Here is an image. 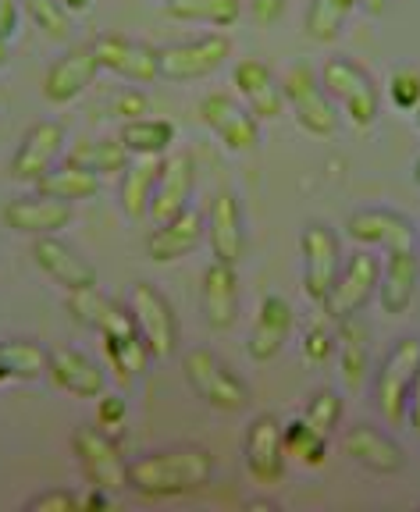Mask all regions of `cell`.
I'll use <instances>...</instances> for the list:
<instances>
[{
	"label": "cell",
	"instance_id": "55",
	"mask_svg": "<svg viewBox=\"0 0 420 512\" xmlns=\"http://www.w3.org/2000/svg\"><path fill=\"white\" fill-rule=\"evenodd\" d=\"M413 114H417V128H420V107H417V111H413Z\"/></svg>",
	"mask_w": 420,
	"mask_h": 512
},
{
	"label": "cell",
	"instance_id": "16",
	"mask_svg": "<svg viewBox=\"0 0 420 512\" xmlns=\"http://www.w3.org/2000/svg\"><path fill=\"white\" fill-rule=\"evenodd\" d=\"M100 72H104V68H100L97 50L93 47H75V50H68V54H61L47 68V75H43V96H47V104L65 107V104H72V100H79V96L93 86V79H97Z\"/></svg>",
	"mask_w": 420,
	"mask_h": 512
},
{
	"label": "cell",
	"instance_id": "7",
	"mask_svg": "<svg viewBox=\"0 0 420 512\" xmlns=\"http://www.w3.org/2000/svg\"><path fill=\"white\" fill-rule=\"evenodd\" d=\"M129 310L136 320V331L143 338L150 360H168L178 349V317L171 310L168 296L150 281H136L129 292Z\"/></svg>",
	"mask_w": 420,
	"mask_h": 512
},
{
	"label": "cell",
	"instance_id": "19",
	"mask_svg": "<svg viewBox=\"0 0 420 512\" xmlns=\"http://www.w3.org/2000/svg\"><path fill=\"white\" fill-rule=\"evenodd\" d=\"M346 235L353 242L367 249H413V224L406 214L399 210H388V207H367V210H356L353 217L346 221Z\"/></svg>",
	"mask_w": 420,
	"mask_h": 512
},
{
	"label": "cell",
	"instance_id": "33",
	"mask_svg": "<svg viewBox=\"0 0 420 512\" xmlns=\"http://www.w3.org/2000/svg\"><path fill=\"white\" fill-rule=\"evenodd\" d=\"M75 168L89 171V175L107 178V175H122L132 164V153L122 146V139H86L68 153Z\"/></svg>",
	"mask_w": 420,
	"mask_h": 512
},
{
	"label": "cell",
	"instance_id": "26",
	"mask_svg": "<svg viewBox=\"0 0 420 512\" xmlns=\"http://www.w3.org/2000/svg\"><path fill=\"white\" fill-rule=\"evenodd\" d=\"M68 313L79 320L82 328L97 331V335H122V331H136L132 310L118 299H111L107 292L93 288H79L68 292Z\"/></svg>",
	"mask_w": 420,
	"mask_h": 512
},
{
	"label": "cell",
	"instance_id": "52",
	"mask_svg": "<svg viewBox=\"0 0 420 512\" xmlns=\"http://www.w3.org/2000/svg\"><path fill=\"white\" fill-rule=\"evenodd\" d=\"M8 61H11V40L0 36V68H8Z\"/></svg>",
	"mask_w": 420,
	"mask_h": 512
},
{
	"label": "cell",
	"instance_id": "30",
	"mask_svg": "<svg viewBox=\"0 0 420 512\" xmlns=\"http://www.w3.org/2000/svg\"><path fill=\"white\" fill-rule=\"evenodd\" d=\"M118 139H122V146L132 157L161 160L171 150V143H175V125L168 118H132L122 121Z\"/></svg>",
	"mask_w": 420,
	"mask_h": 512
},
{
	"label": "cell",
	"instance_id": "31",
	"mask_svg": "<svg viewBox=\"0 0 420 512\" xmlns=\"http://www.w3.org/2000/svg\"><path fill=\"white\" fill-rule=\"evenodd\" d=\"M164 15L175 22L232 29L243 18V0H164Z\"/></svg>",
	"mask_w": 420,
	"mask_h": 512
},
{
	"label": "cell",
	"instance_id": "10",
	"mask_svg": "<svg viewBox=\"0 0 420 512\" xmlns=\"http://www.w3.org/2000/svg\"><path fill=\"white\" fill-rule=\"evenodd\" d=\"M299 253H303V292H307L310 303L321 306L342 267L339 235L324 221H310L299 235Z\"/></svg>",
	"mask_w": 420,
	"mask_h": 512
},
{
	"label": "cell",
	"instance_id": "28",
	"mask_svg": "<svg viewBox=\"0 0 420 512\" xmlns=\"http://www.w3.org/2000/svg\"><path fill=\"white\" fill-rule=\"evenodd\" d=\"M50 381L68 395H79V399H100L107 392V374L89 360L86 352L72 349V345H61V349H50Z\"/></svg>",
	"mask_w": 420,
	"mask_h": 512
},
{
	"label": "cell",
	"instance_id": "21",
	"mask_svg": "<svg viewBox=\"0 0 420 512\" xmlns=\"http://www.w3.org/2000/svg\"><path fill=\"white\" fill-rule=\"evenodd\" d=\"M33 260L54 285H61L65 292H79V288L97 285V267L89 264L86 256H79V249H72L68 242H61L57 235H43L33 239Z\"/></svg>",
	"mask_w": 420,
	"mask_h": 512
},
{
	"label": "cell",
	"instance_id": "51",
	"mask_svg": "<svg viewBox=\"0 0 420 512\" xmlns=\"http://www.w3.org/2000/svg\"><path fill=\"white\" fill-rule=\"evenodd\" d=\"M360 4H364L367 15H381V11H385L388 0H360Z\"/></svg>",
	"mask_w": 420,
	"mask_h": 512
},
{
	"label": "cell",
	"instance_id": "3",
	"mask_svg": "<svg viewBox=\"0 0 420 512\" xmlns=\"http://www.w3.org/2000/svg\"><path fill=\"white\" fill-rule=\"evenodd\" d=\"M186 381L207 406L221 409V413H239L250 406V384L235 374L218 352L210 349H193L186 352Z\"/></svg>",
	"mask_w": 420,
	"mask_h": 512
},
{
	"label": "cell",
	"instance_id": "8",
	"mask_svg": "<svg viewBox=\"0 0 420 512\" xmlns=\"http://www.w3.org/2000/svg\"><path fill=\"white\" fill-rule=\"evenodd\" d=\"M282 93H285V107L296 114L303 132H310L317 139H328L339 132V114H335L332 96L324 93L321 75H314L303 64L289 68L282 75Z\"/></svg>",
	"mask_w": 420,
	"mask_h": 512
},
{
	"label": "cell",
	"instance_id": "22",
	"mask_svg": "<svg viewBox=\"0 0 420 512\" xmlns=\"http://www.w3.org/2000/svg\"><path fill=\"white\" fill-rule=\"evenodd\" d=\"M97 50V61L104 72L122 75L129 82H154L161 79L157 72V50L143 40H132V36H118V32H107L93 43Z\"/></svg>",
	"mask_w": 420,
	"mask_h": 512
},
{
	"label": "cell",
	"instance_id": "48",
	"mask_svg": "<svg viewBox=\"0 0 420 512\" xmlns=\"http://www.w3.org/2000/svg\"><path fill=\"white\" fill-rule=\"evenodd\" d=\"M406 420L413 424V431L420 434V370L410 384V399H406Z\"/></svg>",
	"mask_w": 420,
	"mask_h": 512
},
{
	"label": "cell",
	"instance_id": "39",
	"mask_svg": "<svg viewBox=\"0 0 420 512\" xmlns=\"http://www.w3.org/2000/svg\"><path fill=\"white\" fill-rule=\"evenodd\" d=\"M335 349H339V338H335V324L328 317L314 320V324L303 331L299 352H303V360H307L310 367H324V363L335 356Z\"/></svg>",
	"mask_w": 420,
	"mask_h": 512
},
{
	"label": "cell",
	"instance_id": "50",
	"mask_svg": "<svg viewBox=\"0 0 420 512\" xmlns=\"http://www.w3.org/2000/svg\"><path fill=\"white\" fill-rule=\"evenodd\" d=\"M61 8L75 18V15H86V11L93 8V0H61Z\"/></svg>",
	"mask_w": 420,
	"mask_h": 512
},
{
	"label": "cell",
	"instance_id": "38",
	"mask_svg": "<svg viewBox=\"0 0 420 512\" xmlns=\"http://www.w3.org/2000/svg\"><path fill=\"white\" fill-rule=\"evenodd\" d=\"M104 338V352L107 360H111V367L118 370V374H129V377H139L146 370V363H150V352H146L143 338H139V331H122V335H100Z\"/></svg>",
	"mask_w": 420,
	"mask_h": 512
},
{
	"label": "cell",
	"instance_id": "34",
	"mask_svg": "<svg viewBox=\"0 0 420 512\" xmlns=\"http://www.w3.org/2000/svg\"><path fill=\"white\" fill-rule=\"evenodd\" d=\"M97 189H100V178L89 175V171H82V168H75L72 160L54 164V168L36 182V192L54 196V200H65V203L89 200V196H97Z\"/></svg>",
	"mask_w": 420,
	"mask_h": 512
},
{
	"label": "cell",
	"instance_id": "32",
	"mask_svg": "<svg viewBox=\"0 0 420 512\" xmlns=\"http://www.w3.org/2000/svg\"><path fill=\"white\" fill-rule=\"evenodd\" d=\"M335 338H339V363H342V381L349 388L367 377V367H371V342H367V328L356 317L339 320L335 324Z\"/></svg>",
	"mask_w": 420,
	"mask_h": 512
},
{
	"label": "cell",
	"instance_id": "35",
	"mask_svg": "<svg viewBox=\"0 0 420 512\" xmlns=\"http://www.w3.org/2000/svg\"><path fill=\"white\" fill-rule=\"evenodd\" d=\"M157 164L161 160L150 157H132V164L122 171V189H118V203L129 217H146L150 214V196H154L157 182Z\"/></svg>",
	"mask_w": 420,
	"mask_h": 512
},
{
	"label": "cell",
	"instance_id": "43",
	"mask_svg": "<svg viewBox=\"0 0 420 512\" xmlns=\"http://www.w3.org/2000/svg\"><path fill=\"white\" fill-rule=\"evenodd\" d=\"M79 509V495L68 488H50V491H40L25 502V512H75Z\"/></svg>",
	"mask_w": 420,
	"mask_h": 512
},
{
	"label": "cell",
	"instance_id": "45",
	"mask_svg": "<svg viewBox=\"0 0 420 512\" xmlns=\"http://www.w3.org/2000/svg\"><path fill=\"white\" fill-rule=\"evenodd\" d=\"M107 111H111L114 118H122V121L143 118V114H146V96L139 93V89H118V93L107 100Z\"/></svg>",
	"mask_w": 420,
	"mask_h": 512
},
{
	"label": "cell",
	"instance_id": "13",
	"mask_svg": "<svg viewBox=\"0 0 420 512\" xmlns=\"http://www.w3.org/2000/svg\"><path fill=\"white\" fill-rule=\"evenodd\" d=\"M285 441H282V424H278V416L271 413H260L250 420L243 434V463L246 473H250L257 484L271 488L278 480L285 477Z\"/></svg>",
	"mask_w": 420,
	"mask_h": 512
},
{
	"label": "cell",
	"instance_id": "5",
	"mask_svg": "<svg viewBox=\"0 0 420 512\" xmlns=\"http://www.w3.org/2000/svg\"><path fill=\"white\" fill-rule=\"evenodd\" d=\"M420 370V338L406 335L392 342L385 360L374 377V399L388 424H403L406 420V399H410V384Z\"/></svg>",
	"mask_w": 420,
	"mask_h": 512
},
{
	"label": "cell",
	"instance_id": "2",
	"mask_svg": "<svg viewBox=\"0 0 420 512\" xmlns=\"http://www.w3.org/2000/svg\"><path fill=\"white\" fill-rule=\"evenodd\" d=\"M321 86L346 111L353 128H371L381 114V89L374 75L353 57H328L321 68Z\"/></svg>",
	"mask_w": 420,
	"mask_h": 512
},
{
	"label": "cell",
	"instance_id": "47",
	"mask_svg": "<svg viewBox=\"0 0 420 512\" xmlns=\"http://www.w3.org/2000/svg\"><path fill=\"white\" fill-rule=\"evenodd\" d=\"M18 0H0V36L4 40H15L18 32Z\"/></svg>",
	"mask_w": 420,
	"mask_h": 512
},
{
	"label": "cell",
	"instance_id": "53",
	"mask_svg": "<svg viewBox=\"0 0 420 512\" xmlns=\"http://www.w3.org/2000/svg\"><path fill=\"white\" fill-rule=\"evenodd\" d=\"M250 509H278V505L267 502V498H257V502H250Z\"/></svg>",
	"mask_w": 420,
	"mask_h": 512
},
{
	"label": "cell",
	"instance_id": "40",
	"mask_svg": "<svg viewBox=\"0 0 420 512\" xmlns=\"http://www.w3.org/2000/svg\"><path fill=\"white\" fill-rule=\"evenodd\" d=\"M303 420H307L314 431L332 434L342 420V395L335 388H321L307 399V409H303Z\"/></svg>",
	"mask_w": 420,
	"mask_h": 512
},
{
	"label": "cell",
	"instance_id": "14",
	"mask_svg": "<svg viewBox=\"0 0 420 512\" xmlns=\"http://www.w3.org/2000/svg\"><path fill=\"white\" fill-rule=\"evenodd\" d=\"M196 189V164L189 153H164L157 164V182L154 196H150V221L164 224L171 217H178L182 210H189Z\"/></svg>",
	"mask_w": 420,
	"mask_h": 512
},
{
	"label": "cell",
	"instance_id": "41",
	"mask_svg": "<svg viewBox=\"0 0 420 512\" xmlns=\"http://www.w3.org/2000/svg\"><path fill=\"white\" fill-rule=\"evenodd\" d=\"M25 11L50 36H65L68 25H72V15L61 8V0H25Z\"/></svg>",
	"mask_w": 420,
	"mask_h": 512
},
{
	"label": "cell",
	"instance_id": "36",
	"mask_svg": "<svg viewBox=\"0 0 420 512\" xmlns=\"http://www.w3.org/2000/svg\"><path fill=\"white\" fill-rule=\"evenodd\" d=\"M356 8H360V0H310L307 15H303V29L314 43H335L342 36L346 18Z\"/></svg>",
	"mask_w": 420,
	"mask_h": 512
},
{
	"label": "cell",
	"instance_id": "1",
	"mask_svg": "<svg viewBox=\"0 0 420 512\" xmlns=\"http://www.w3.org/2000/svg\"><path fill=\"white\" fill-rule=\"evenodd\" d=\"M214 477V456L203 445H175L129 463V488L146 498L193 495Z\"/></svg>",
	"mask_w": 420,
	"mask_h": 512
},
{
	"label": "cell",
	"instance_id": "4",
	"mask_svg": "<svg viewBox=\"0 0 420 512\" xmlns=\"http://www.w3.org/2000/svg\"><path fill=\"white\" fill-rule=\"evenodd\" d=\"M378 278H381V260H378V256H371L367 249L346 256V260H342V267H339V274H335L332 292L324 296L321 313L332 320V324L356 317V313L364 310V306L378 296Z\"/></svg>",
	"mask_w": 420,
	"mask_h": 512
},
{
	"label": "cell",
	"instance_id": "9",
	"mask_svg": "<svg viewBox=\"0 0 420 512\" xmlns=\"http://www.w3.org/2000/svg\"><path fill=\"white\" fill-rule=\"evenodd\" d=\"M72 448H75V456H79L82 473H86V480L93 488H104V491H111V495L129 488V466H125V459H122L118 438H111V434H104L93 424H82V427H75V434H72Z\"/></svg>",
	"mask_w": 420,
	"mask_h": 512
},
{
	"label": "cell",
	"instance_id": "27",
	"mask_svg": "<svg viewBox=\"0 0 420 512\" xmlns=\"http://www.w3.org/2000/svg\"><path fill=\"white\" fill-rule=\"evenodd\" d=\"M420 285V256L413 249H392L385 256V267H381L378 278V303L388 317H399V313L410 310L413 296H417Z\"/></svg>",
	"mask_w": 420,
	"mask_h": 512
},
{
	"label": "cell",
	"instance_id": "15",
	"mask_svg": "<svg viewBox=\"0 0 420 512\" xmlns=\"http://www.w3.org/2000/svg\"><path fill=\"white\" fill-rule=\"evenodd\" d=\"M72 217H75L72 203L43 196V192L22 196V200H11L8 207L0 210V221L8 224L11 232L29 235V239H43V235L65 232L68 224H72Z\"/></svg>",
	"mask_w": 420,
	"mask_h": 512
},
{
	"label": "cell",
	"instance_id": "20",
	"mask_svg": "<svg viewBox=\"0 0 420 512\" xmlns=\"http://www.w3.org/2000/svg\"><path fill=\"white\" fill-rule=\"evenodd\" d=\"M200 313L210 331H232L239 320V271L232 264H214L200 278Z\"/></svg>",
	"mask_w": 420,
	"mask_h": 512
},
{
	"label": "cell",
	"instance_id": "18",
	"mask_svg": "<svg viewBox=\"0 0 420 512\" xmlns=\"http://www.w3.org/2000/svg\"><path fill=\"white\" fill-rule=\"evenodd\" d=\"M292 328H296V310L289 306V299L264 296L257 306V317H253L250 335H246V356L253 363H271L285 349Z\"/></svg>",
	"mask_w": 420,
	"mask_h": 512
},
{
	"label": "cell",
	"instance_id": "37",
	"mask_svg": "<svg viewBox=\"0 0 420 512\" xmlns=\"http://www.w3.org/2000/svg\"><path fill=\"white\" fill-rule=\"evenodd\" d=\"M282 441L285 456H296L299 463L324 466V459H328V434L314 431L303 416H292L289 424H282Z\"/></svg>",
	"mask_w": 420,
	"mask_h": 512
},
{
	"label": "cell",
	"instance_id": "11",
	"mask_svg": "<svg viewBox=\"0 0 420 512\" xmlns=\"http://www.w3.org/2000/svg\"><path fill=\"white\" fill-rule=\"evenodd\" d=\"M200 121L225 143L228 153H250L260 146V121L232 93H207L200 100Z\"/></svg>",
	"mask_w": 420,
	"mask_h": 512
},
{
	"label": "cell",
	"instance_id": "29",
	"mask_svg": "<svg viewBox=\"0 0 420 512\" xmlns=\"http://www.w3.org/2000/svg\"><path fill=\"white\" fill-rule=\"evenodd\" d=\"M50 349L33 338H8L0 342V384H29L47 377Z\"/></svg>",
	"mask_w": 420,
	"mask_h": 512
},
{
	"label": "cell",
	"instance_id": "49",
	"mask_svg": "<svg viewBox=\"0 0 420 512\" xmlns=\"http://www.w3.org/2000/svg\"><path fill=\"white\" fill-rule=\"evenodd\" d=\"M107 505H111V491L93 488V484H89V495H79V509H86V512H93V509H107Z\"/></svg>",
	"mask_w": 420,
	"mask_h": 512
},
{
	"label": "cell",
	"instance_id": "54",
	"mask_svg": "<svg viewBox=\"0 0 420 512\" xmlns=\"http://www.w3.org/2000/svg\"><path fill=\"white\" fill-rule=\"evenodd\" d=\"M413 182L420 185V153H417V164H413Z\"/></svg>",
	"mask_w": 420,
	"mask_h": 512
},
{
	"label": "cell",
	"instance_id": "25",
	"mask_svg": "<svg viewBox=\"0 0 420 512\" xmlns=\"http://www.w3.org/2000/svg\"><path fill=\"white\" fill-rule=\"evenodd\" d=\"M203 239H207V217L189 207L178 217H171V221L157 224L154 232L146 235V256L154 264H175V260L193 253Z\"/></svg>",
	"mask_w": 420,
	"mask_h": 512
},
{
	"label": "cell",
	"instance_id": "23",
	"mask_svg": "<svg viewBox=\"0 0 420 512\" xmlns=\"http://www.w3.org/2000/svg\"><path fill=\"white\" fill-rule=\"evenodd\" d=\"M342 448H346V456L353 459V463L378 473V477H396L406 466L403 445H399L392 434L378 431V427H371V424L349 427V431L342 434Z\"/></svg>",
	"mask_w": 420,
	"mask_h": 512
},
{
	"label": "cell",
	"instance_id": "42",
	"mask_svg": "<svg viewBox=\"0 0 420 512\" xmlns=\"http://www.w3.org/2000/svg\"><path fill=\"white\" fill-rule=\"evenodd\" d=\"M388 100L399 111H417L420 107V72H410V68H396L392 79H388Z\"/></svg>",
	"mask_w": 420,
	"mask_h": 512
},
{
	"label": "cell",
	"instance_id": "44",
	"mask_svg": "<svg viewBox=\"0 0 420 512\" xmlns=\"http://www.w3.org/2000/svg\"><path fill=\"white\" fill-rule=\"evenodd\" d=\"M125 416H129L125 399H118V395H100V402H97V427L100 431L111 434V438H118V434L125 431Z\"/></svg>",
	"mask_w": 420,
	"mask_h": 512
},
{
	"label": "cell",
	"instance_id": "17",
	"mask_svg": "<svg viewBox=\"0 0 420 512\" xmlns=\"http://www.w3.org/2000/svg\"><path fill=\"white\" fill-rule=\"evenodd\" d=\"M207 242L214 260L239 267V260L246 253V217H243V203H239L235 192H218L214 203H210Z\"/></svg>",
	"mask_w": 420,
	"mask_h": 512
},
{
	"label": "cell",
	"instance_id": "46",
	"mask_svg": "<svg viewBox=\"0 0 420 512\" xmlns=\"http://www.w3.org/2000/svg\"><path fill=\"white\" fill-rule=\"evenodd\" d=\"M289 0H250V15L257 25H275L285 15Z\"/></svg>",
	"mask_w": 420,
	"mask_h": 512
},
{
	"label": "cell",
	"instance_id": "12",
	"mask_svg": "<svg viewBox=\"0 0 420 512\" xmlns=\"http://www.w3.org/2000/svg\"><path fill=\"white\" fill-rule=\"evenodd\" d=\"M68 132L61 121H36L25 128V136L18 139L15 157H11V178L25 185H36L54 164H61Z\"/></svg>",
	"mask_w": 420,
	"mask_h": 512
},
{
	"label": "cell",
	"instance_id": "24",
	"mask_svg": "<svg viewBox=\"0 0 420 512\" xmlns=\"http://www.w3.org/2000/svg\"><path fill=\"white\" fill-rule=\"evenodd\" d=\"M232 82L239 89V100L250 107V114L257 121H275L285 111V93H282V79H278L267 64L260 61H239L232 72Z\"/></svg>",
	"mask_w": 420,
	"mask_h": 512
},
{
	"label": "cell",
	"instance_id": "6",
	"mask_svg": "<svg viewBox=\"0 0 420 512\" xmlns=\"http://www.w3.org/2000/svg\"><path fill=\"white\" fill-rule=\"evenodd\" d=\"M232 57V40L225 32H207L186 43L157 47V72L168 82H196L207 79Z\"/></svg>",
	"mask_w": 420,
	"mask_h": 512
}]
</instances>
